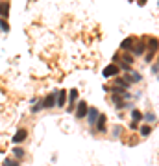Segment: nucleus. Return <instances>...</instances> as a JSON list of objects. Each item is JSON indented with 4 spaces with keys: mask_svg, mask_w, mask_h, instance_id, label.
Segmentation results:
<instances>
[{
    "mask_svg": "<svg viewBox=\"0 0 159 166\" xmlns=\"http://www.w3.org/2000/svg\"><path fill=\"white\" fill-rule=\"evenodd\" d=\"M137 124H139V122H135V120H131V124H130V127H131V129H137Z\"/></svg>",
    "mask_w": 159,
    "mask_h": 166,
    "instance_id": "aec40b11",
    "label": "nucleus"
},
{
    "mask_svg": "<svg viewBox=\"0 0 159 166\" xmlns=\"http://www.w3.org/2000/svg\"><path fill=\"white\" fill-rule=\"evenodd\" d=\"M131 46H133V37H128L120 42V48L122 50H131Z\"/></svg>",
    "mask_w": 159,
    "mask_h": 166,
    "instance_id": "9d476101",
    "label": "nucleus"
},
{
    "mask_svg": "<svg viewBox=\"0 0 159 166\" xmlns=\"http://www.w3.org/2000/svg\"><path fill=\"white\" fill-rule=\"evenodd\" d=\"M24 138H26V129H19L15 135H13V142H15V144H19V142H24Z\"/></svg>",
    "mask_w": 159,
    "mask_h": 166,
    "instance_id": "39448f33",
    "label": "nucleus"
},
{
    "mask_svg": "<svg viewBox=\"0 0 159 166\" xmlns=\"http://www.w3.org/2000/svg\"><path fill=\"white\" fill-rule=\"evenodd\" d=\"M0 28H2L4 32H9V26H8V22L4 19H0Z\"/></svg>",
    "mask_w": 159,
    "mask_h": 166,
    "instance_id": "f3484780",
    "label": "nucleus"
},
{
    "mask_svg": "<svg viewBox=\"0 0 159 166\" xmlns=\"http://www.w3.org/2000/svg\"><path fill=\"white\" fill-rule=\"evenodd\" d=\"M128 72H131V70H128ZM131 81H133V83L141 81V74H137V72H131Z\"/></svg>",
    "mask_w": 159,
    "mask_h": 166,
    "instance_id": "dca6fc26",
    "label": "nucleus"
},
{
    "mask_svg": "<svg viewBox=\"0 0 159 166\" xmlns=\"http://www.w3.org/2000/svg\"><path fill=\"white\" fill-rule=\"evenodd\" d=\"M57 94H59V96H57L56 103H57V107H63V105H65V100H67V92L61 90V92H57Z\"/></svg>",
    "mask_w": 159,
    "mask_h": 166,
    "instance_id": "9b49d317",
    "label": "nucleus"
},
{
    "mask_svg": "<svg viewBox=\"0 0 159 166\" xmlns=\"http://www.w3.org/2000/svg\"><path fill=\"white\" fill-rule=\"evenodd\" d=\"M9 15V4L8 2H0V17L6 19Z\"/></svg>",
    "mask_w": 159,
    "mask_h": 166,
    "instance_id": "6e6552de",
    "label": "nucleus"
},
{
    "mask_svg": "<svg viewBox=\"0 0 159 166\" xmlns=\"http://www.w3.org/2000/svg\"><path fill=\"white\" fill-rule=\"evenodd\" d=\"M4 166H19V161H15V159H6V161H4Z\"/></svg>",
    "mask_w": 159,
    "mask_h": 166,
    "instance_id": "4468645a",
    "label": "nucleus"
},
{
    "mask_svg": "<svg viewBox=\"0 0 159 166\" xmlns=\"http://www.w3.org/2000/svg\"><path fill=\"white\" fill-rule=\"evenodd\" d=\"M141 118H143V113H141L139 109H133V111H131V120H135V122H139Z\"/></svg>",
    "mask_w": 159,
    "mask_h": 166,
    "instance_id": "f8f14e48",
    "label": "nucleus"
},
{
    "mask_svg": "<svg viewBox=\"0 0 159 166\" xmlns=\"http://www.w3.org/2000/svg\"><path fill=\"white\" fill-rule=\"evenodd\" d=\"M87 114H89V122H91V124H95V122L98 120V109H89Z\"/></svg>",
    "mask_w": 159,
    "mask_h": 166,
    "instance_id": "1a4fd4ad",
    "label": "nucleus"
},
{
    "mask_svg": "<svg viewBox=\"0 0 159 166\" xmlns=\"http://www.w3.org/2000/svg\"><path fill=\"white\" fill-rule=\"evenodd\" d=\"M146 4V0H139V6H144Z\"/></svg>",
    "mask_w": 159,
    "mask_h": 166,
    "instance_id": "412c9836",
    "label": "nucleus"
},
{
    "mask_svg": "<svg viewBox=\"0 0 159 166\" xmlns=\"http://www.w3.org/2000/svg\"><path fill=\"white\" fill-rule=\"evenodd\" d=\"M54 105H56V94H48V96L43 100V107L50 109V107H54Z\"/></svg>",
    "mask_w": 159,
    "mask_h": 166,
    "instance_id": "20e7f679",
    "label": "nucleus"
},
{
    "mask_svg": "<svg viewBox=\"0 0 159 166\" xmlns=\"http://www.w3.org/2000/svg\"><path fill=\"white\" fill-rule=\"evenodd\" d=\"M119 70H120V66L119 65H109V66H105L104 68V78H111V76H117L119 74Z\"/></svg>",
    "mask_w": 159,
    "mask_h": 166,
    "instance_id": "f03ea898",
    "label": "nucleus"
},
{
    "mask_svg": "<svg viewBox=\"0 0 159 166\" xmlns=\"http://www.w3.org/2000/svg\"><path fill=\"white\" fill-rule=\"evenodd\" d=\"M146 50H148V52H146V57H144V59L150 63V61L154 59V56L157 54V50H159V41H157L155 37H150V39H148V46H146Z\"/></svg>",
    "mask_w": 159,
    "mask_h": 166,
    "instance_id": "f257e3e1",
    "label": "nucleus"
},
{
    "mask_svg": "<svg viewBox=\"0 0 159 166\" xmlns=\"http://www.w3.org/2000/svg\"><path fill=\"white\" fill-rule=\"evenodd\" d=\"M43 109V102H39V103H35L33 107H32V113H39Z\"/></svg>",
    "mask_w": 159,
    "mask_h": 166,
    "instance_id": "a211bd4d",
    "label": "nucleus"
},
{
    "mask_svg": "<svg viewBox=\"0 0 159 166\" xmlns=\"http://www.w3.org/2000/svg\"><path fill=\"white\" fill-rule=\"evenodd\" d=\"M87 111H89L87 103H85V102H80V103H78V109H76V118H83V116H87Z\"/></svg>",
    "mask_w": 159,
    "mask_h": 166,
    "instance_id": "7ed1b4c3",
    "label": "nucleus"
},
{
    "mask_svg": "<svg viewBox=\"0 0 159 166\" xmlns=\"http://www.w3.org/2000/svg\"><path fill=\"white\" fill-rule=\"evenodd\" d=\"M96 124V129L102 133V131H105V116L104 114H98V120L95 122Z\"/></svg>",
    "mask_w": 159,
    "mask_h": 166,
    "instance_id": "423d86ee",
    "label": "nucleus"
},
{
    "mask_svg": "<svg viewBox=\"0 0 159 166\" xmlns=\"http://www.w3.org/2000/svg\"><path fill=\"white\" fill-rule=\"evenodd\" d=\"M76 98H78V90H76V89H72V90H71V102H74Z\"/></svg>",
    "mask_w": 159,
    "mask_h": 166,
    "instance_id": "6ab92c4d",
    "label": "nucleus"
},
{
    "mask_svg": "<svg viewBox=\"0 0 159 166\" xmlns=\"http://www.w3.org/2000/svg\"><path fill=\"white\" fill-rule=\"evenodd\" d=\"M150 133H152V127H150V126H143V127H141V135H143V137H148Z\"/></svg>",
    "mask_w": 159,
    "mask_h": 166,
    "instance_id": "ddd939ff",
    "label": "nucleus"
},
{
    "mask_svg": "<svg viewBox=\"0 0 159 166\" xmlns=\"http://www.w3.org/2000/svg\"><path fill=\"white\" fill-rule=\"evenodd\" d=\"M146 50V46H144V42H139V44H135V46H131V52L135 54V56H143V52Z\"/></svg>",
    "mask_w": 159,
    "mask_h": 166,
    "instance_id": "0eeeda50",
    "label": "nucleus"
},
{
    "mask_svg": "<svg viewBox=\"0 0 159 166\" xmlns=\"http://www.w3.org/2000/svg\"><path fill=\"white\" fill-rule=\"evenodd\" d=\"M13 153H15V157H17V159H22V157H24V150H20V148H15V150H13Z\"/></svg>",
    "mask_w": 159,
    "mask_h": 166,
    "instance_id": "2eb2a0df",
    "label": "nucleus"
}]
</instances>
